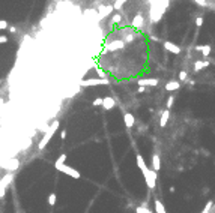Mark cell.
<instances>
[{
	"mask_svg": "<svg viewBox=\"0 0 215 213\" xmlns=\"http://www.w3.org/2000/svg\"><path fill=\"white\" fill-rule=\"evenodd\" d=\"M59 125H60V122H59V120H54L53 123L50 125V128H47V131H45L44 137L41 138V141H39V144H38V149H39V150H42V149H44L47 144H48V141L51 140V137L54 135V132L57 131Z\"/></svg>",
	"mask_w": 215,
	"mask_h": 213,
	"instance_id": "cell-1",
	"label": "cell"
},
{
	"mask_svg": "<svg viewBox=\"0 0 215 213\" xmlns=\"http://www.w3.org/2000/svg\"><path fill=\"white\" fill-rule=\"evenodd\" d=\"M54 167H56V170H57V171L65 173V174H68V176H69V177H72V179H80V177H81L80 171H77L75 168H72V167H69V165H66V164L54 165Z\"/></svg>",
	"mask_w": 215,
	"mask_h": 213,
	"instance_id": "cell-2",
	"label": "cell"
},
{
	"mask_svg": "<svg viewBox=\"0 0 215 213\" xmlns=\"http://www.w3.org/2000/svg\"><path fill=\"white\" fill-rule=\"evenodd\" d=\"M108 80L107 78H89V80H81L80 86L81 87H90V86H107Z\"/></svg>",
	"mask_w": 215,
	"mask_h": 213,
	"instance_id": "cell-3",
	"label": "cell"
},
{
	"mask_svg": "<svg viewBox=\"0 0 215 213\" xmlns=\"http://www.w3.org/2000/svg\"><path fill=\"white\" fill-rule=\"evenodd\" d=\"M144 180H146V185H148L149 189H155V185H156V171L155 170H149L144 174Z\"/></svg>",
	"mask_w": 215,
	"mask_h": 213,
	"instance_id": "cell-4",
	"label": "cell"
},
{
	"mask_svg": "<svg viewBox=\"0 0 215 213\" xmlns=\"http://www.w3.org/2000/svg\"><path fill=\"white\" fill-rule=\"evenodd\" d=\"M138 86L140 87H146V86H158V80L156 78H140L138 80Z\"/></svg>",
	"mask_w": 215,
	"mask_h": 213,
	"instance_id": "cell-5",
	"label": "cell"
},
{
	"mask_svg": "<svg viewBox=\"0 0 215 213\" xmlns=\"http://www.w3.org/2000/svg\"><path fill=\"white\" fill-rule=\"evenodd\" d=\"M162 47H164L167 51L173 53V54H179L181 53V47H177L176 44H173V42H170V41H166L164 44H162Z\"/></svg>",
	"mask_w": 215,
	"mask_h": 213,
	"instance_id": "cell-6",
	"label": "cell"
},
{
	"mask_svg": "<svg viewBox=\"0 0 215 213\" xmlns=\"http://www.w3.org/2000/svg\"><path fill=\"white\" fill-rule=\"evenodd\" d=\"M135 161H137V167L141 170V173H143V176H144L146 173L149 171V168H148V165H146L143 156H141V155H135Z\"/></svg>",
	"mask_w": 215,
	"mask_h": 213,
	"instance_id": "cell-7",
	"label": "cell"
},
{
	"mask_svg": "<svg viewBox=\"0 0 215 213\" xmlns=\"http://www.w3.org/2000/svg\"><path fill=\"white\" fill-rule=\"evenodd\" d=\"M116 105V101H114L111 96H106L104 98V102H102V108L106 110V111H110L113 108V106Z\"/></svg>",
	"mask_w": 215,
	"mask_h": 213,
	"instance_id": "cell-8",
	"label": "cell"
},
{
	"mask_svg": "<svg viewBox=\"0 0 215 213\" xmlns=\"http://www.w3.org/2000/svg\"><path fill=\"white\" fill-rule=\"evenodd\" d=\"M123 122H125V126H127L128 129H131V128L134 126V123H135L134 116L131 114V113H125V114H123Z\"/></svg>",
	"mask_w": 215,
	"mask_h": 213,
	"instance_id": "cell-9",
	"label": "cell"
},
{
	"mask_svg": "<svg viewBox=\"0 0 215 213\" xmlns=\"http://www.w3.org/2000/svg\"><path fill=\"white\" fill-rule=\"evenodd\" d=\"M208 66H209L208 60H197L196 63H194V72H199V71H202V69L208 68Z\"/></svg>",
	"mask_w": 215,
	"mask_h": 213,
	"instance_id": "cell-10",
	"label": "cell"
},
{
	"mask_svg": "<svg viewBox=\"0 0 215 213\" xmlns=\"http://www.w3.org/2000/svg\"><path fill=\"white\" fill-rule=\"evenodd\" d=\"M18 167H20V164H18V161H17V159H11V161H9V162L6 164V167H5V168H6L9 173H14V171H15V170H17Z\"/></svg>",
	"mask_w": 215,
	"mask_h": 213,
	"instance_id": "cell-11",
	"label": "cell"
},
{
	"mask_svg": "<svg viewBox=\"0 0 215 213\" xmlns=\"http://www.w3.org/2000/svg\"><path fill=\"white\" fill-rule=\"evenodd\" d=\"M101 11H99V18H104V17H107V15H110L114 11L113 6H101L99 8Z\"/></svg>",
	"mask_w": 215,
	"mask_h": 213,
	"instance_id": "cell-12",
	"label": "cell"
},
{
	"mask_svg": "<svg viewBox=\"0 0 215 213\" xmlns=\"http://www.w3.org/2000/svg\"><path fill=\"white\" fill-rule=\"evenodd\" d=\"M152 170H155V171H158V170L161 168V161H160V156L156 155V153H154L152 155Z\"/></svg>",
	"mask_w": 215,
	"mask_h": 213,
	"instance_id": "cell-13",
	"label": "cell"
},
{
	"mask_svg": "<svg viewBox=\"0 0 215 213\" xmlns=\"http://www.w3.org/2000/svg\"><path fill=\"white\" fill-rule=\"evenodd\" d=\"M196 50L197 51H202V54L204 57H208L209 54H211V51H212L211 45H199V47H196Z\"/></svg>",
	"mask_w": 215,
	"mask_h": 213,
	"instance_id": "cell-14",
	"label": "cell"
},
{
	"mask_svg": "<svg viewBox=\"0 0 215 213\" xmlns=\"http://www.w3.org/2000/svg\"><path fill=\"white\" fill-rule=\"evenodd\" d=\"M169 117H170V111H169V110L162 111L161 119H160V126H161V128H164V126L167 125V122H169Z\"/></svg>",
	"mask_w": 215,
	"mask_h": 213,
	"instance_id": "cell-15",
	"label": "cell"
},
{
	"mask_svg": "<svg viewBox=\"0 0 215 213\" xmlns=\"http://www.w3.org/2000/svg\"><path fill=\"white\" fill-rule=\"evenodd\" d=\"M181 87V83L179 81H169L166 84V90L167 92H173V90H177Z\"/></svg>",
	"mask_w": 215,
	"mask_h": 213,
	"instance_id": "cell-16",
	"label": "cell"
},
{
	"mask_svg": "<svg viewBox=\"0 0 215 213\" xmlns=\"http://www.w3.org/2000/svg\"><path fill=\"white\" fill-rule=\"evenodd\" d=\"M155 212L156 213H167L166 209H164V206H162V203L160 200H155Z\"/></svg>",
	"mask_w": 215,
	"mask_h": 213,
	"instance_id": "cell-17",
	"label": "cell"
},
{
	"mask_svg": "<svg viewBox=\"0 0 215 213\" xmlns=\"http://www.w3.org/2000/svg\"><path fill=\"white\" fill-rule=\"evenodd\" d=\"M133 24L135 26V27H140V26H143V17H141V15H137V17L134 18Z\"/></svg>",
	"mask_w": 215,
	"mask_h": 213,
	"instance_id": "cell-18",
	"label": "cell"
},
{
	"mask_svg": "<svg viewBox=\"0 0 215 213\" xmlns=\"http://www.w3.org/2000/svg\"><path fill=\"white\" fill-rule=\"evenodd\" d=\"M135 213H152V210H149L146 206H138L135 207Z\"/></svg>",
	"mask_w": 215,
	"mask_h": 213,
	"instance_id": "cell-19",
	"label": "cell"
},
{
	"mask_svg": "<svg viewBox=\"0 0 215 213\" xmlns=\"http://www.w3.org/2000/svg\"><path fill=\"white\" fill-rule=\"evenodd\" d=\"M120 21H122V15H120V14H114L113 18H111V23L113 24H119Z\"/></svg>",
	"mask_w": 215,
	"mask_h": 213,
	"instance_id": "cell-20",
	"label": "cell"
},
{
	"mask_svg": "<svg viewBox=\"0 0 215 213\" xmlns=\"http://www.w3.org/2000/svg\"><path fill=\"white\" fill-rule=\"evenodd\" d=\"M125 2H127V0H116V3L113 5V8L116 9V11H120V9H122V5H123Z\"/></svg>",
	"mask_w": 215,
	"mask_h": 213,
	"instance_id": "cell-21",
	"label": "cell"
},
{
	"mask_svg": "<svg viewBox=\"0 0 215 213\" xmlns=\"http://www.w3.org/2000/svg\"><path fill=\"white\" fill-rule=\"evenodd\" d=\"M56 201H57L56 194H50V197H48V204H50V206H54Z\"/></svg>",
	"mask_w": 215,
	"mask_h": 213,
	"instance_id": "cell-22",
	"label": "cell"
},
{
	"mask_svg": "<svg viewBox=\"0 0 215 213\" xmlns=\"http://www.w3.org/2000/svg\"><path fill=\"white\" fill-rule=\"evenodd\" d=\"M173 102H175V96H169V99H167V104H166L167 110H170L171 106H173Z\"/></svg>",
	"mask_w": 215,
	"mask_h": 213,
	"instance_id": "cell-23",
	"label": "cell"
},
{
	"mask_svg": "<svg viewBox=\"0 0 215 213\" xmlns=\"http://www.w3.org/2000/svg\"><path fill=\"white\" fill-rule=\"evenodd\" d=\"M65 161H66V155H60L59 156V159L54 162V165H60V164H65Z\"/></svg>",
	"mask_w": 215,
	"mask_h": 213,
	"instance_id": "cell-24",
	"label": "cell"
},
{
	"mask_svg": "<svg viewBox=\"0 0 215 213\" xmlns=\"http://www.w3.org/2000/svg\"><path fill=\"white\" fill-rule=\"evenodd\" d=\"M104 102V98H96L95 101H93V106H101Z\"/></svg>",
	"mask_w": 215,
	"mask_h": 213,
	"instance_id": "cell-25",
	"label": "cell"
},
{
	"mask_svg": "<svg viewBox=\"0 0 215 213\" xmlns=\"http://www.w3.org/2000/svg\"><path fill=\"white\" fill-rule=\"evenodd\" d=\"M203 23H204L203 17H199V18H196V26H197V27H202V26H203Z\"/></svg>",
	"mask_w": 215,
	"mask_h": 213,
	"instance_id": "cell-26",
	"label": "cell"
},
{
	"mask_svg": "<svg viewBox=\"0 0 215 213\" xmlns=\"http://www.w3.org/2000/svg\"><path fill=\"white\" fill-rule=\"evenodd\" d=\"M187 78H188V74H187L185 71H181V74H179V80H181V81H185Z\"/></svg>",
	"mask_w": 215,
	"mask_h": 213,
	"instance_id": "cell-27",
	"label": "cell"
},
{
	"mask_svg": "<svg viewBox=\"0 0 215 213\" xmlns=\"http://www.w3.org/2000/svg\"><path fill=\"white\" fill-rule=\"evenodd\" d=\"M194 2H196L197 5H200V6H208V0H194Z\"/></svg>",
	"mask_w": 215,
	"mask_h": 213,
	"instance_id": "cell-28",
	"label": "cell"
},
{
	"mask_svg": "<svg viewBox=\"0 0 215 213\" xmlns=\"http://www.w3.org/2000/svg\"><path fill=\"white\" fill-rule=\"evenodd\" d=\"M211 207H212V201H208V204H206V207H204V210L202 213H208L209 210H211Z\"/></svg>",
	"mask_w": 215,
	"mask_h": 213,
	"instance_id": "cell-29",
	"label": "cell"
},
{
	"mask_svg": "<svg viewBox=\"0 0 215 213\" xmlns=\"http://www.w3.org/2000/svg\"><path fill=\"white\" fill-rule=\"evenodd\" d=\"M9 27V26H8V23H6V21H5V20H0V29H8Z\"/></svg>",
	"mask_w": 215,
	"mask_h": 213,
	"instance_id": "cell-30",
	"label": "cell"
},
{
	"mask_svg": "<svg viewBox=\"0 0 215 213\" xmlns=\"http://www.w3.org/2000/svg\"><path fill=\"white\" fill-rule=\"evenodd\" d=\"M98 75H99V78H106V72L101 71V69H98Z\"/></svg>",
	"mask_w": 215,
	"mask_h": 213,
	"instance_id": "cell-31",
	"label": "cell"
},
{
	"mask_svg": "<svg viewBox=\"0 0 215 213\" xmlns=\"http://www.w3.org/2000/svg\"><path fill=\"white\" fill-rule=\"evenodd\" d=\"M60 138H62V140H65V138H66V129H63V131L60 132Z\"/></svg>",
	"mask_w": 215,
	"mask_h": 213,
	"instance_id": "cell-32",
	"label": "cell"
},
{
	"mask_svg": "<svg viewBox=\"0 0 215 213\" xmlns=\"http://www.w3.org/2000/svg\"><path fill=\"white\" fill-rule=\"evenodd\" d=\"M5 42H8V38L6 36H0V44H5Z\"/></svg>",
	"mask_w": 215,
	"mask_h": 213,
	"instance_id": "cell-33",
	"label": "cell"
},
{
	"mask_svg": "<svg viewBox=\"0 0 215 213\" xmlns=\"http://www.w3.org/2000/svg\"><path fill=\"white\" fill-rule=\"evenodd\" d=\"M3 99H0V114H2V110H3Z\"/></svg>",
	"mask_w": 215,
	"mask_h": 213,
	"instance_id": "cell-34",
	"label": "cell"
},
{
	"mask_svg": "<svg viewBox=\"0 0 215 213\" xmlns=\"http://www.w3.org/2000/svg\"><path fill=\"white\" fill-rule=\"evenodd\" d=\"M144 90H146L144 87H138V93H143V92H144Z\"/></svg>",
	"mask_w": 215,
	"mask_h": 213,
	"instance_id": "cell-35",
	"label": "cell"
},
{
	"mask_svg": "<svg viewBox=\"0 0 215 213\" xmlns=\"http://www.w3.org/2000/svg\"><path fill=\"white\" fill-rule=\"evenodd\" d=\"M5 192H6V189H3V191H0V198H2V197L5 195Z\"/></svg>",
	"mask_w": 215,
	"mask_h": 213,
	"instance_id": "cell-36",
	"label": "cell"
}]
</instances>
